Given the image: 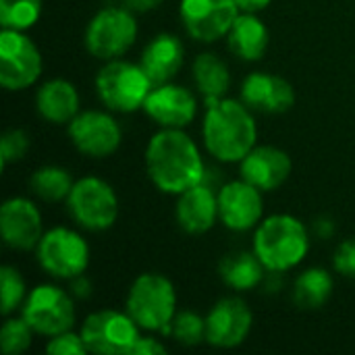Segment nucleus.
<instances>
[{"label":"nucleus","instance_id":"nucleus-1","mask_svg":"<svg viewBox=\"0 0 355 355\" xmlns=\"http://www.w3.org/2000/svg\"><path fill=\"white\" fill-rule=\"evenodd\" d=\"M144 160L154 187L168 196H179L206 177L200 148L183 129L160 127L150 137Z\"/></svg>","mask_w":355,"mask_h":355},{"label":"nucleus","instance_id":"nucleus-2","mask_svg":"<svg viewBox=\"0 0 355 355\" xmlns=\"http://www.w3.org/2000/svg\"><path fill=\"white\" fill-rule=\"evenodd\" d=\"M241 100L223 98L206 106L202 139L218 162H241L258 146V125Z\"/></svg>","mask_w":355,"mask_h":355},{"label":"nucleus","instance_id":"nucleus-3","mask_svg":"<svg viewBox=\"0 0 355 355\" xmlns=\"http://www.w3.org/2000/svg\"><path fill=\"white\" fill-rule=\"evenodd\" d=\"M268 272L300 266L310 252V233L293 214H270L254 229V248Z\"/></svg>","mask_w":355,"mask_h":355},{"label":"nucleus","instance_id":"nucleus-4","mask_svg":"<svg viewBox=\"0 0 355 355\" xmlns=\"http://www.w3.org/2000/svg\"><path fill=\"white\" fill-rule=\"evenodd\" d=\"M125 310L141 331L166 333L177 314L175 285L164 275L144 272L131 283Z\"/></svg>","mask_w":355,"mask_h":355},{"label":"nucleus","instance_id":"nucleus-5","mask_svg":"<svg viewBox=\"0 0 355 355\" xmlns=\"http://www.w3.org/2000/svg\"><path fill=\"white\" fill-rule=\"evenodd\" d=\"M154 83L137 62L108 60L96 75V94L100 102L112 112H135L144 108Z\"/></svg>","mask_w":355,"mask_h":355},{"label":"nucleus","instance_id":"nucleus-6","mask_svg":"<svg viewBox=\"0 0 355 355\" xmlns=\"http://www.w3.org/2000/svg\"><path fill=\"white\" fill-rule=\"evenodd\" d=\"M137 40V21L127 6H108L98 10L83 33L87 52L98 60H114L129 52Z\"/></svg>","mask_w":355,"mask_h":355},{"label":"nucleus","instance_id":"nucleus-7","mask_svg":"<svg viewBox=\"0 0 355 355\" xmlns=\"http://www.w3.org/2000/svg\"><path fill=\"white\" fill-rule=\"evenodd\" d=\"M64 202L73 223L92 233L108 231L119 218L116 191L100 177L77 179Z\"/></svg>","mask_w":355,"mask_h":355},{"label":"nucleus","instance_id":"nucleus-8","mask_svg":"<svg viewBox=\"0 0 355 355\" xmlns=\"http://www.w3.org/2000/svg\"><path fill=\"white\" fill-rule=\"evenodd\" d=\"M37 262L46 275L60 281H71L83 275L89 266L87 241L69 227L46 231L35 248Z\"/></svg>","mask_w":355,"mask_h":355},{"label":"nucleus","instance_id":"nucleus-9","mask_svg":"<svg viewBox=\"0 0 355 355\" xmlns=\"http://www.w3.org/2000/svg\"><path fill=\"white\" fill-rule=\"evenodd\" d=\"M21 316L29 322L35 335L54 337L75 327V302L58 285H37L27 293V300L21 308Z\"/></svg>","mask_w":355,"mask_h":355},{"label":"nucleus","instance_id":"nucleus-10","mask_svg":"<svg viewBox=\"0 0 355 355\" xmlns=\"http://www.w3.org/2000/svg\"><path fill=\"white\" fill-rule=\"evenodd\" d=\"M139 331L127 310H98L83 320L79 333L89 354L129 355L141 337Z\"/></svg>","mask_w":355,"mask_h":355},{"label":"nucleus","instance_id":"nucleus-11","mask_svg":"<svg viewBox=\"0 0 355 355\" xmlns=\"http://www.w3.org/2000/svg\"><path fill=\"white\" fill-rule=\"evenodd\" d=\"M44 69V60L35 42L17 29L0 31V85L8 92L31 87Z\"/></svg>","mask_w":355,"mask_h":355},{"label":"nucleus","instance_id":"nucleus-12","mask_svg":"<svg viewBox=\"0 0 355 355\" xmlns=\"http://www.w3.org/2000/svg\"><path fill=\"white\" fill-rule=\"evenodd\" d=\"M69 137L75 150L87 158H108L123 141L116 119L104 110H79L69 123Z\"/></svg>","mask_w":355,"mask_h":355},{"label":"nucleus","instance_id":"nucleus-13","mask_svg":"<svg viewBox=\"0 0 355 355\" xmlns=\"http://www.w3.org/2000/svg\"><path fill=\"white\" fill-rule=\"evenodd\" d=\"M239 12L235 0H181L179 4L185 31L202 44L227 37Z\"/></svg>","mask_w":355,"mask_h":355},{"label":"nucleus","instance_id":"nucleus-14","mask_svg":"<svg viewBox=\"0 0 355 355\" xmlns=\"http://www.w3.org/2000/svg\"><path fill=\"white\" fill-rule=\"evenodd\" d=\"M258 187L245 179L229 181L218 189V220L235 233L256 229L264 218V200Z\"/></svg>","mask_w":355,"mask_h":355},{"label":"nucleus","instance_id":"nucleus-15","mask_svg":"<svg viewBox=\"0 0 355 355\" xmlns=\"http://www.w3.org/2000/svg\"><path fill=\"white\" fill-rule=\"evenodd\" d=\"M254 324V314L241 297L218 300L206 316V343L218 349L239 347Z\"/></svg>","mask_w":355,"mask_h":355},{"label":"nucleus","instance_id":"nucleus-16","mask_svg":"<svg viewBox=\"0 0 355 355\" xmlns=\"http://www.w3.org/2000/svg\"><path fill=\"white\" fill-rule=\"evenodd\" d=\"M44 233L42 212L29 198H8L0 206V235L10 250H35Z\"/></svg>","mask_w":355,"mask_h":355},{"label":"nucleus","instance_id":"nucleus-17","mask_svg":"<svg viewBox=\"0 0 355 355\" xmlns=\"http://www.w3.org/2000/svg\"><path fill=\"white\" fill-rule=\"evenodd\" d=\"M141 110L158 127L185 129L193 123L198 114V98L191 89L168 81L162 85H154Z\"/></svg>","mask_w":355,"mask_h":355},{"label":"nucleus","instance_id":"nucleus-18","mask_svg":"<svg viewBox=\"0 0 355 355\" xmlns=\"http://www.w3.org/2000/svg\"><path fill=\"white\" fill-rule=\"evenodd\" d=\"M241 102L256 112L281 114L293 108L295 89L279 75L256 71L250 73L241 83Z\"/></svg>","mask_w":355,"mask_h":355},{"label":"nucleus","instance_id":"nucleus-19","mask_svg":"<svg viewBox=\"0 0 355 355\" xmlns=\"http://www.w3.org/2000/svg\"><path fill=\"white\" fill-rule=\"evenodd\" d=\"M291 158L277 146H256L241 162L239 175L260 191L268 193L279 189L291 175Z\"/></svg>","mask_w":355,"mask_h":355},{"label":"nucleus","instance_id":"nucleus-20","mask_svg":"<svg viewBox=\"0 0 355 355\" xmlns=\"http://www.w3.org/2000/svg\"><path fill=\"white\" fill-rule=\"evenodd\" d=\"M175 220L189 235L208 233L218 220V196L204 181L177 196Z\"/></svg>","mask_w":355,"mask_h":355},{"label":"nucleus","instance_id":"nucleus-21","mask_svg":"<svg viewBox=\"0 0 355 355\" xmlns=\"http://www.w3.org/2000/svg\"><path fill=\"white\" fill-rule=\"evenodd\" d=\"M185 60V46L175 33H158L152 37L139 58L141 69L154 85L168 83L177 77Z\"/></svg>","mask_w":355,"mask_h":355},{"label":"nucleus","instance_id":"nucleus-22","mask_svg":"<svg viewBox=\"0 0 355 355\" xmlns=\"http://www.w3.org/2000/svg\"><path fill=\"white\" fill-rule=\"evenodd\" d=\"M35 110L52 125H69L79 114V92L67 79H48L35 92Z\"/></svg>","mask_w":355,"mask_h":355},{"label":"nucleus","instance_id":"nucleus-23","mask_svg":"<svg viewBox=\"0 0 355 355\" xmlns=\"http://www.w3.org/2000/svg\"><path fill=\"white\" fill-rule=\"evenodd\" d=\"M270 33L264 25V21L258 15L252 12H239L233 27L227 33V46L229 50L245 62L260 60L268 50Z\"/></svg>","mask_w":355,"mask_h":355},{"label":"nucleus","instance_id":"nucleus-24","mask_svg":"<svg viewBox=\"0 0 355 355\" xmlns=\"http://www.w3.org/2000/svg\"><path fill=\"white\" fill-rule=\"evenodd\" d=\"M191 77L206 106L227 98V92L231 87V73L225 60L218 58L216 54L212 52L198 54L191 64Z\"/></svg>","mask_w":355,"mask_h":355},{"label":"nucleus","instance_id":"nucleus-25","mask_svg":"<svg viewBox=\"0 0 355 355\" xmlns=\"http://www.w3.org/2000/svg\"><path fill=\"white\" fill-rule=\"evenodd\" d=\"M264 272L266 266L260 262L254 250L227 254L218 264V275L223 283L237 293L254 291L256 287H260L264 283Z\"/></svg>","mask_w":355,"mask_h":355},{"label":"nucleus","instance_id":"nucleus-26","mask_svg":"<svg viewBox=\"0 0 355 355\" xmlns=\"http://www.w3.org/2000/svg\"><path fill=\"white\" fill-rule=\"evenodd\" d=\"M333 275L327 268H308L293 283V304L302 310H318L333 295Z\"/></svg>","mask_w":355,"mask_h":355},{"label":"nucleus","instance_id":"nucleus-27","mask_svg":"<svg viewBox=\"0 0 355 355\" xmlns=\"http://www.w3.org/2000/svg\"><path fill=\"white\" fill-rule=\"evenodd\" d=\"M75 185V179L71 173L62 166L56 164H46L40 166L31 177H29V189L33 196H37L44 202H62L69 198L71 189Z\"/></svg>","mask_w":355,"mask_h":355},{"label":"nucleus","instance_id":"nucleus-28","mask_svg":"<svg viewBox=\"0 0 355 355\" xmlns=\"http://www.w3.org/2000/svg\"><path fill=\"white\" fill-rule=\"evenodd\" d=\"M42 17V0H0L2 29L27 31Z\"/></svg>","mask_w":355,"mask_h":355},{"label":"nucleus","instance_id":"nucleus-29","mask_svg":"<svg viewBox=\"0 0 355 355\" xmlns=\"http://www.w3.org/2000/svg\"><path fill=\"white\" fill-rule=\"evenodd\" d=\"M166 335H171L177 343L193 347L206 341V318L191 310H177Z\"/></svg>","mask_w":355,"mask_h":355},{"label":"nucleus","instance_id":"nucleus-30","mask_svg":"<svg viewBox=\"0 0 355 355\" xmlns=\"http://www.w3.org/2000/svg\"><path fill=\"white\" fill-rule=\"evenodd\" d=\"M0 291H2V316H10L12 312H17L19 308H23L25 300H27V287L25 281L21 277V272L15 266L4 264L0 268Z\"/></svg>","mask_w":355,"mask_h":355},{"label":"nucleus","instance_id":"nucleus-31","mask_svg":"<svg viewBox=\"0 0 355 355\" xmlns=\"http://www.w3.org/2000/svg\"><path fill=\"white\" fill-rule=\"evenodd\" d=\"M35 331L29 327V322L19 316V318H10L6 316L2 329H0V345L2 352L6 355H19L29 349L31 339H33Z\"/></svg>","mask_w":355,"mask_h":355},{"label":"nucleus","instance_id":"nucleus-32","mask_svg":"<svg viewBox=\"0 0 355 355\" xmlns=\"http://www.w3.org/2000/svg\"><path fill=\"white\" fill-rule=\"evenodd\" d=\"M29 152V135L15 127L4 131L2 141H0V160H2V168H8L10 164L19 162L25 158V154Z\"/></svg>","mask_w":355,"mask_h":355},{"label":"nucleus","instance_id":"nucleus-33","mask_svg":"<svg viewBox=\"0 0 355 355\" xmlns=\"http://www.w3.org/2000/svg\"><path fill=\"white\" fill-rule=\"evenodd\" d=\"M46 354L50 355H83L89 354L83 339H81V333H73L71 331H64L60 335H54V337H48V343H46Z\"/></svg>","mask_w":355,"mask_h":355},{"label":"nucleus","instance_id":"nucleus-34","mask_svg":"<svg viewBox=\"0 0 355 355\" xmlns=\"http://www.w3.org/2000/svg\"><path fill=\"white\" fill-rule=\"evenodd\" d=\"M333 266L341 277L355 279V239H345L337 245Z\"/></svg>","mask_w":355,"mask_h":355},{"label":"nucleus","instance_id":"nucleus-35","mask_svg":"<svg viewBox=\"0 0 355 355\" xmlns=\"http://www.w3.org/2000/svg\"><path fill=\"white\" fill-rule=\"evenodd\" d=\"M166 354V345L156 337H139L129 355H162Z\"/></svg>","mask_w":355,"mask_h":355},{"label":"nucleus","instance_id":"nucleus-36","mask_svg":"<svg viewBox=\"0 0 355 355\" xmlns=\"http://www.w3.org/2000/svg\"><path fill=\"white\" fill-rule=\"evenodd\" d=\"M239 10L241 12H252V15H258L262 10H266L270 6L272 0H235Z\"/></svg>","mask_w":355,"mask_h":355},{"label":"nucleus","instance_id":"nucleus-37","mask_svg":"<svg viewBox=\"0 0 355 355\" xmlns=\"http://www.w3.org/2000/svg\"><path fill=\"white\" fill-rule=\"evenodd\" d=\"M123 2L133 12H150L154 8H158L164 0H123Z\"/></svg>","mask_w":355,"mask_h":355},{"label":"nucleus","instance_id":"nucleus-38","mask_svg":"<svg viewBox=\"0 0 355 355\" xmlns=\"http://www.w3.org/2000/svg\"><path fill=\"white\" fill-rule=\"evenodd\" d=\"M71 293L85 300V297H89V293H92V283H89L83 275H79V277L71 279Z\"/></svg>","mask_w":355,"mask_h":355},{"label":"nucleus","instance_id":"nucleus-39","mask_svg":"<svg viewBox=\"0 0 355 355\" xmlns=\"http://www.w3.org/2000/svg\"><path fill=\"white\" fill-rule=\"evenodd\" d=\"M314 229H316V233H318L320 237H329V235H333L335 225H333V220H329V218H320V220L314 225Z\"/></svg>","mask_w":355,"mask_h":355}]
</instances>
